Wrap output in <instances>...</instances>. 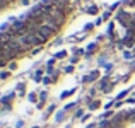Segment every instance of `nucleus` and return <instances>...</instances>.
<instances>
[{
    "mask_svg": "<svg viewBox=\"0 0 135 128\" xmlns=\"http://www.w3.org/2000/svg\"><path fill=\"white\" fill-rule=\"evenodd\" d=\"M21 2H22V5H27V3H29V0H21Z\"/></svg>",
    "mask_w": 135,
    "mask_h": 128,
    "instance_id": "c9c22d12",
    "label": "nucleus"
},
{
    "mask_svg": "<svg viewBox=\"0 0 135 128\" xmlns=\"http://www.w3.org/2000/svg\"><path fill=\"white\" fill-rule=\"evenodd\" d=\"M55 62H56V58H50L48 62H46V67H53V65H55Z\"/></svg>",
    "mask_w": 135,
    "mask_h": 128,
    "instance_id": "cd10ccee",
    "label": "nucleus"
},
{
    "mask_svg": "<svg viewBox=\"0 0 135 128\" xmlns=\"http://www.w3.org/2000/svg\"><path fill=\"white\" fill-rule=\"evenodd\" d=\"M82 116H84V109L82 108H77L75 113H74V118H75V120H80Z\"/></svg>",
    "mask_w": 135,
    "mask_h": 128,
    "instance_id": "2eb2a0df",
    "label": "nucleus"
},
{
    "mask_svg": "<svg viewBox=\"0 0 135 128\" xmlns=\"http://www.w3.org/2000/svg\"><path fill=\"white\" fill-rule=\"evenodd\" d=\"M94 24H96V26H101V24H103V17H98V19L94 21Z\"/></svg>",
    "mask_w": 135,
    "mask_h": 128,
    "instance_id": "473e14b6",
    "label": "nucleus"
},
{
    "mask_svg": "<svg viewBox=\"0 0 135 128\" xmlns=\"http://www.w3.org/2000/svg\"><path fill=\"white\" fill-rule=\"evenodd\" d=\"M77 62H79V56H75V55H74L72 58H70V63H72V65H75Z\"/></svg>",
    "mask_w": 135,
    "mask_h": 128,
    "instance_id": "7c9ffc66",
    "label": "nucleus"
},
{
    "mask_svg": "<svg viewBox=\"0 0 135 128\" xmlns=\"http://www.w3.org/2000/svg\"><path fill=\"white\" fill-rule=\"evenodd\" d=\"M62 43H63V38H56V40L53 41V46H60Z\"/></svg>",
    "mask_w": 135,
    "mask_h": 128,
    "instance_id": "a878e982",
    "label": "nucleus"
},
{
    "mask_svg": "<svg viewBox=\"0 0 135 128\" xmlns=\"http://www.w3.org/2000/svg\"><path fill=\"white\" fill-rule=\"evenodd\" d=\"M99 70H92L91 73H87V75H84L82 77V84H92V82H96V80L99 79Z\"/></svg>",
    "mask_w": 135,
    "mask_h": 128,
    "instance_id": "f03ea898",
    "label": "nucleus"
},
{
    "mask_svg": "<svg viewBox=\"0 0 135 128\" xmlns=\"http://www.w3.org/2000/svg\"><path fill=\"white\" fill-rule=\"evenodd\" d=\"M120 5H122V2H115V3H113V5H109V9H108V10H111V12H115V10L118 9Z\"/></svg>",
    "mask_w": 135,
    "mask_h": 128,
    "instance_id": "412c9836",
    "label": "nucleus"
},
{
    "mask_svg": "<svg viewBox=\"0 0 135 128\" xmlns=\"http://www.w3.org/2000/svg\"><path fill=\"white\" fill-rule=\"evenodd\" d=\"M65 118H67V111L65 109H60V111H56V115H55V123L65 121Z\"/></svg>",
    "mask_w": 135,
    "mask_h": 128,
    "instance_id": "7ed1b4c3",
    "label": "nucleus"
},
{
    "mask_svg": "<svg viewBox=\"0 0 135 128\" xmlns=\"http://www.w3.org/2000/svg\"><path fill=\"white\" fill-rule=\"evenodd\" d=\"M36 34H40L41 38H45V40H50V38H51L53 34H56V31H53L51 27H48V26H45V24H41Z\"/></svg>",
    "mask_w": 135,
    "mask_h": 128,
    "instance_id": "f257e3e1",
    "label": "nucleus"
},
{
    "mask_svg": "<svg viewBox=\"0 0 135 128\" xmlns=\"http://www.w3.org/2000/svg\"><path fill=\"white\" fill-rule=\"evenodd\" d=\"M101 17H103V21H108V19H109V17H111V10H106V12H104V14H103V16H101Z\"/></svg>",
    "mask_w": 135,
    "mask_h": 128,
    "instance_id": "b1692460",
    "label": "nucleus"
},
{
    "mask_svg": "<svg viewBox=\"0 0 135 128\" xmlns=\"http://www.w3.org/2000/svg\"><path fill=\"white\" fill-rule=\"evenodd\" d=\"M31 128H40V126H31Z\"/></svg>",
    "mask_w": 135,
    "mask_h": 128,
    "instance_id": "4c0bfd02",
    "label": "nucleus"
},
{
    "mask_svg": "<svg viewBox=\"0 0 135 128\" xmlns=\"http://www.w3.org/2000/svg\"><path fill=\"white\" fill-rule=\"evenodd\" d=\"M94 26H96L94 22H89V24H86V26H84V33H89V31H91Z\"/></svg>",
    "mask_w": 135,
    "mask_h": 128,
    "instance_id": "4be33fe9",
    "label": "nucleus"
},
{
    "mask_svg": "<svg viewBox=\"0 0 135 128\" xmlns=\"http://www.w3.org/2000/svg\"><path fill=\"white\" fill-rule=\"evenodd\" d=\"M130 92H132V89H125V91H122V92H120V94L115 97V101H122V99H123V97H127Z\"/></svg>",
    "mask_w": 135,
    "mask_h": 128,
    "instance_id": "1a4fd4ad",
    "label": "nucleus"
},
{
    "mask_svg": "<svg viewBox=\"0 0 135 128\" xmlns=\"http://www.w3.org/2000/svg\"><path fill=\"white\" fill-rule=\"evenodd\" d=\"M89 120H91V113H87V115H84L82 118H80V121L84 123V121H89Z\"/></svg>",
    "mask_w": 135,
    "mask_h": 128,
    "instance_id": "bb28decb",
    "label": "nucleus"
},
{
    "mask_svg": "<svg viewBox=\"0 0 135 128\" xmlns=\"http://www.w3.org/2000/svg\"><path fill=\"white\" fill-rule=\"evenodd\" d=\"M46 97H48V92H46V91H41L40 92V101H45L46 102Z\"/></svg>",
    "mask_w": 135,
    "mask_h": 128,
    "instance_id": "5701e85b",
    "label": "nucleus"
},
{
    "mask_svg": "<svg viewBox=\"0 0 135 128\" xmlns=\"http://www.w3.org/2000/svg\"><path fill=\"white\" fill-rule=\"evenodd\" d=\"M133 53H135V46H133Z\"/></svg>",
    "mask_w": 135,
    "mask_h": 128,
    "instance_id": "ea45409f",
    "label": "nucleus"
},
{
    "mask_svg": "<svg viewBox=\"0 0 135 128\" xmlns=\"http://www.w3.org/2000/svg\"><path fill=\"white\" fill-rule=\"evenodd\" d=\"M24 126V121H22V120H17V121H16V128H22Z\"/></svg>",
    "mask_w": 135,
    "mask_h": 128,
    "instance_id": "c756f323",
    "label": "nucleus"
},
{
    "mask_svg": "<svg viewBox=\"0 0 135 128\" xmlns=\"http://www.w3.org/2000/svg\"><path fill=\"white\" fill-rule=\"evenodd\" d=\"M89 96H91V97H94V96H96V89H94V87L89 91Z\"/></svg>",
    "mask_w": 135,
    "mask_h": 128,
    "instance_id": "72a5a7b5",
    "label": "nucleus"
},
{
    "mask_svg": "<svg viewBox=\"0 0 135 128\" xmlns=\"http://www.w3.org/2000/svg\"><path fill=\"white\" fill-rule=\"evenodd\" d=\"M0 106H2V99H0Z\"/></svg>",
    "mask_w": 135,
    "mask_h": 128,
    "instance_id": "58836bf2",
    "label": "nucleus"
},
{
    "mask_svg": "<svg viewBox=\"0 0 135 128\" xmlns=\"http://www.w3.org/2000/svg\"><path fill=\"white\" fill-rule=\"evenodd\" d=\"M113 116H115V111L111 109V111H104L101 116H99V120H109V118H113Z\"/></svg>",
    "mask_w": 135,
    "mask_h": 128,
    "instance_id": "9d476101",
    "label": "nucleus"
},
{
    "mask_svg": "<svg viewBox=\"0 0 135 128\" xmlns=\"http://www.w3.org/2000/svg\"><path fill=\"white\" fill-rule=\"evenodd\" d=\"M55 109H56V104H50L48 108H46V113L43 115V121H46V120H48L50 116H51L53 113H55Z\"/></svg>",
    "mask_w": 135,
    "mask_h": 128,
    "instance_id": "20e7f679",
    "label": "nucleus"
},
{
    "mask_svg": "<svg viewBox=\"0 0 135 128\" xmlns=\"http://www.w3.org/2000/svg\"><path fill=\"white\" fill-rule=\"evenodd\" d=\"M7 70H17V63H16V60H12V62H9V65H7Z\"/></svg>",
    "mask_w": 135,
    "mask_h": 128,
    "instance_id": "a211bd4d",
    "label": "nucleus"
},
{
    "mask_svg": "<svg viewBox=\"0 0 135 128\" xmlns=\"http://www.w3.org/2000/svg\"><path fill=\"white\" fill-rule=\"evenodd\" d=\"M96 48H98V43H89V45H87V48H86V51L89 53V55H92V53L96 51Z\"/></svg>",
    "mask_w": 135,
    "mask_h": 128,
    "instance_id": "ddd939ff",
    "label": "nucleus"
},
{
    "mask_svg": "<svg viewBox=\"0 0 135 128\" xmlns=\"http://www.w3.org/2000/svg\"><path fill=\"white\" fill-rule=\"evenodd\" d=\"M75 92H77V87L70 89V91H63L62 94H60V99H67V97H70L72 94H75Z\"/></svg>",
    "mask_w": 135,
    "mask_h": 128,
    "instance_id": "0eeeda50",
    "label": "nucleus"
},
{
    "mask_svg": "<svg viewBox=\"0 0 135 128\" xmlns=\"http://www.w3.org/2000/svg\"><path fill=\"white\" fill-rule=\"evenodd\" d=\"M41 50H43V46H36V48H33V50H31V53H29V55H31V56H34V55H38V53H40Z\"/></svg>",
    "mask_w": 135,
    "mask_h": 128,
    "instance_id": "6ab92c4d",
    "label": "nucleus"
},
{
    "mask_svg": "<svg viewBox=\"0 0 135 128\" xmlns=\"http://www.w3.org/2000/svg\"><path fill=\"white\" fill-rule=\"evenodd\" d=\"M10 77V70H3V72H0V80H7Z\"/></svg>",
    "mask_w": 135,
    "mask_h": 128,
    "instance_id": "f3484780",
    "label": "nucleus"
},
{
    "mask_svg": "<svg viewBox=\"0 0 135 128\" xmlns=\"http://www.w3.org/2000/svg\"><path fill=\"white\" fill-rule=\"evenodd\" d=\"M0 125H2V123H0Z\"/></svg>",
    "mask_w": 135,
    "mask_h": 128,
    "instance_id": "a19ab883",
    "label": "nucleus"
},
{
    "mask_svg": "<svg viewBox=\"0 0 135 128\" xmlns=\"http://www.w3.org/2000/svg\"><path fill=\"white\" fill-rule=\"evenodd\" d=\"M69 55V53L65 51V50H62V51H58V53H55V55H53V58H56V60H63L65 58V56Z\"/></svg>",
    "mask_w": 135,
    "mask_h": 128,
    "instance_id": "4468645a",
    "label": "nucleus"
},
{
    "mask_svg": "<svg viewBox=\"0 0 135 128\" xmlns=\"http://www.w3.org/2000/svg\"><path fill=\"white\" fill-rule=\"evenodd\" d=\"M123 58H125V60H133V58H135V53L128 51V50H125V51H123Z\"/></svg>",
    "mask_w": 135,
    "mask_h": 128,
    "instance_id": "dca6fc26",
    "label": "nucleus"
},
{
    "mask_svg": "<svg viewBox=\"0 0 135 128\" xmlns=\"http://www.w3.org/2000/svg\"><path fill=\"white\" fill-rule=\"evenodd\" d=\"M98 5H91V7H87V9H86V12L87 14H91V16H98Z\"/></svg>",
    "mask_w": 135,
    "mask_h": 128,
    "instance_id": "f8f14e48",
    "label": "nucleus"
},
{
    "mask_svg": "<svg viewBox=\"0 0 135 128\" xmlns=\"http://www.w3.org/2000/svg\"><path fill=\"white\" fill-rule=\"evenodd\" d=\"M77 106H79V102H69V104L63 106V109L65 111H74V109H77Z\"/></svg>",
    "mask_w": 135,
    "mask_h": 128,
    "instance_id": "9b49d317",
    "label": "nucleus"
},
{
    "mask_svg": "<svg viewBox=\"0 0 135 128\" xmlns=\"http://www.w3.org/2000/svg\"><path fill=\"white\" fill-rule=\"evenodd\" d=\"M122 104H123V101H116L115 102V108H122Z\"/></svg>",
    "mask_w": 135,
    "mask_h": 128,
    "instance_id": "f704fd0d",
    "label": "nucleus"
},
{
    "mask_svg": "<svg viewBox=\"0 0 135 128\" xmlns=\"http://www.w3.org/2000/svg\"><path fill=\"white\" fill-rule=\"evenodd\" d=\"M63 72H65V73H72L74 72V65H67L65 68H63Z\"/></svg>",
    "mask_w": 135,
    "mask_h": 128,
    "instance_id": "393cba45",
    "label": "nucleus"
},
{
    "mask_svg": "<svg viewBox=\"0 0 135 128\" xmlns=\"http://www.w3.org/2000/svg\"><path fill=\"white\" fill-rule=\"evenodd\" d=\"M65 128H72V123H69V125H67Z\"/></svg>",
    "mask_w": 135,
    "mask_h": 128,
    "instance_id": "e433bc0d",
    "label": "nucleus"
},
{
    "mask_svg": "<svg viewBox=\"0 0 135 128\" xmlns=\"http://www.w3.org/2000/svg\"><path fill=\"white\" fill-rule=\"evenodd\" d=\"M53 82H55V80H53L51 77H48V75L43 77V85H50V84H53Z\"/></svg>",
    "mask_w": 135,
    "mask_h": 128,
    "instance_id": "aec40b11",
    "label": "nucleus"
},
{
    "mask_svg": "<svg viewBox=\"0 0 135 128\" xmlns=\"http://www.w3.org/2000/svg\"><path fill=\"white\" fill-rule=\"evenodd\" d=\"M99 106H101V101H99V99H92L89 104H87V109H89V111H96Z\"/></svg>",
    "mask_w": 135,
    "mask_h": 128,
    "instance_id": "39448f33",
    "label": "nucleus"
},
{
    "mask_svg": "<svg viewBox=\"0 0 135 128\" xmlns=\"http://www.w3.org/2000/svg\"><path fill=\"white\" fill-rule=\"evenodd\" d=\"M104 68H106V72H111V70H113V63H106V65H104Z\"/></svg>",
    "mask_w": 135,
    "mask_h": 128,
    "instance_id": "c85d7f7f",
    "label": "nucleus"
},
{
    "mask_svg": "<svg viewBox=\"0 0 135 128\" xmlns=\"http://www.w3.org/2000/svg\"><path fill=\"white\" fill-rule=\"evenodd\" d=\"M27 99H29V102H33V104H38V102H40V94H38V92H29V94H27Z\"/></svg>",
    "mask_w": 135,
    "mask_h": 128,
    "instance_id": "423d86ee",
    "label": "nucleus"
},
{
    "mask_svg": "<svg viewBox=\"0 0 135 128\" xmlns=\"http://www.w3.org/2000/svg\"><path fill=\"white\" fill-rule=\"evenodd\" d=\"M43 108H45V101H40L36 104V109H43Z\"/></svg>",
    "mask_w": 135,
    "mask_h": 128,
    "instance_id": "2f4dec72",
    "label": "nucleus"
},
{
    "mask_svg": "<svg viewBox=\"0 0 135 128\" xmlns=\"http://www.w3.org/2000/svg\"><path fill=\"white\" fill-rule=\"evenodd\" d=\"M16 91H17V94H19V96H24V92H26V84L19 82V84L16 85Z\"/></svg>",
    "mask_w": 135,
    "mask_h": 128,
    "instance_id": "6e6552de",
    "label": "nucleus"
}]
</instances>
